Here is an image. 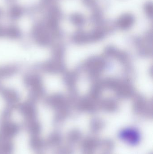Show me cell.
Instances as JSON below:
<instances>
[{
  "label": "cell",
  "instance_id": "277c9868",
  "mask_svg": "<svg viewBox=\"0 0 153 154\" xmlns=\"http://www.w3.org/2000/svg\"><path fill=\"white\" fill-rule=\"evenodd\" d=\"M144 11L147 16L150 18L153 16V5L152 3L148 2L144 6Z\"/></svg>",
  "mask_w": 153,
  "mask_h": 154
},
{
  "label": "cell",
  "instance_id": "6da1fadb",
  "mask_svg": "<svg viewBox=\"0 0 153 154\" xmlns=\"http://www.w3.org/2000/svg\"><path fill=\"white\" fill-rule=\"evenodd\" d=\"M134 17L132 14H125L121 15L117 20V24L123 29L128 28L133 25L134 22Z\"/></svg>",
  "mask_w": 153,
  "mask_h": 154
},
{
  "label": "cell",
  "instance_id": "3957f363",
  "mask_svg": "<svg viewBox=\"0 0 153 154\" xmlns=\"http://www.w3.org/2000/svg\"><path fill=\"white\" fill-rule=\"evenodd\" d=\"M71 21L76 25H81L84 22V18L82 15L78 14H72L70 17Z\"/></svg>",
  "mask_w": 153,
  "mask_h": 154
},
{
  "label": "cell",
  "instance_id": "7a4b0ae2",
  "mask_svg": "<svg viewBox=\"0 0 153 154\" xmlns=\"http://www.w3.org/2000/svg\"><path fill=\"white\" fill-rule=\"evenodd\" d=\"M31 148L36 152H40L45 147L44 141L37 136H32L29 141Z\"/></svg>",
  "mask_w": 153,
  "mask_h": 154
}]
</instances>
